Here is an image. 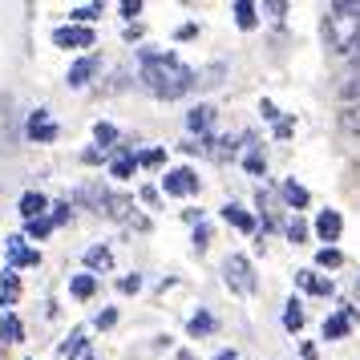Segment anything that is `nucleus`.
<instances>
[{
  "mask_svg": "<svg viewBox=\"0 0 360 360\" xmlns=\"http://www.w3.org/2000/svg\"><path fill=\"white\" fill-rule=\"evenodd\" d=\"M138 82L158 101H179L198 85V73L174 49H142L138 53Z\"/></svg>",
  "mask_w": 360,
  "mask_h": 360,
  "instance_id": "obj_1",
  "label": "nucleus"
},
{
  "mask_svg": "<svg viewBox=\"0 0 360 360\" xmlns=\"http://www.w3.org/2000/svg\"><path fill=\"white\" fill-rule=\"evenodd\" d=\"M320 33H324V45L336 57H352L360 49V4L356 0H336L324 8V20H320Z\"/></svg>",
  "mask_w": 360,
  "mask_h": 360,
  "instance_id": "obj_2",
  "label": "nucleus"
},
{
  "mask_svg": "<svg viewBox=\"0 0 360 360\" xmlns=\"http://www.w3.org/2000/svg\"><path fill=\"white\" fill-rule=\"evenodd\" d=\"M223 279H227V288L235 295H255L259 292V276H255L251 259L239 255V251H231L227 259H223Z\"/></svg>",
  "mask_w": 360,
  "mask_h": 360,
  "instance_id": "obj_3",
  "label": "nucleus"
},
{
  "mask_svg": "<svg viewBox=\"0 0 360 360\" xmlns=\"http://www.w3.org/2000/svg\"><path fill=\"white\" fill-rule=\"evenodd\" d=\"M25 138L37 142V146H49V142L61 138V126H57V117L49 110H33V114L25 117Z\"/></svg>",
  "mask_w": 360,
  "mask_h": 360,
  "instance_id": "obj_4",
  "label": "nucleus"
},
{
  "mask_svg": "<svg viewBox=\"0 0 360 360\" xmlns=\"http://www.w3.org/2000/svg\"><path fill=\"white\" fill-rule=\"evenodd\" d=\"M198 174L191 170V166H170L162 174V195H170V198H191V195H198Z\"/></svg>",
  "mask_w": 360,
  "mask_h": 360,
  "instance_id": "obj_5",
  "label": "nucleus"
},
{
  "mask_svg": "<svg viewBox=\"0 0 360 360\" xmlns=\"http://www.w3.org/2000/svg\"><path fill=\"white\" fill-rule=\"evenodd\" d=\"M53 45H57V49L85 53L89 45H98V33H94V29H85V25H57V29H53Z\"/></svg>",
  "mask_w": 360,
  "mask_h": 360,
  "instance_id": "obj_6",
  "label": "nucleus"
},
{
  "mask_svg": "<svg viewBox=\"0 0 360 360\" xmlns=\"http://www.w3.org/2000/svg\"><path fill=\"white\" fill-rule=\"evenodd\" d=\"M4 251H8V271H20V267H41V251L25 243V235H8L4 239Z\"/></svg>",
  "mask_w": 360,
  "mask_h": 360,
  "instance_id": "obj_7",
  "label": "nucleus"
},
{
  "mask_svg": "<svg viewBox=\"0 0 360 360\" xmlns=\"http://www.w3.org/2000/svg\"><path fill=\"white\" fill-rule=\"evenodd\" d=\"M98 73H101V57H98V53H85V57H77V61L69 65L65 85H69V89H85V85H94Z\"/></svg>",
  "mask_w": 360,
  "mask_h": 360,
  "instance_id": "obj_8",
  "label": "nucleus"
},
{
  "mask_svg": "<svg viewBox=\"0 0 360 360\" xmlns=\"http://www.w3.org/2000/svg\"><path fill=\"white\" fill-rule=\"evenodd\" d=\"M311 231H316V239H324V247H336V239L344 235V214L336 207H324V211L316 214Z\"/></svg>",
  "mask_w": 360,
  "mask_h": 360,
  "instance_id": "obj_9",
  "label": "nucleus"
},
{
  "mask_svg": "<svg viewBox=\"0 0 360 360\" xmlns=\"http://www.w3.org/2000/svg\"><path fill=\"white\" fill-rule=\"evenodd\" d=\"M134 174H138V150H134L130 142H122V146L110 154V179L126 182V179H134Z\"/></svg>",
  "mask_w": 360,
  "mask_h": 360,
  "instance_id": "obj_10",
  "label": "nucleus"
},
{
  "mask_svg": "<svg viewBox=\"0 0 360 360\" xmlns=\"http://www.w3.org/2000/svg\"><path fill=\"white\" fill-rule=\"evenodd\" d=\"M214 117H219V110H214L211 101H198L195 110H186V130L195 134V138H211Z\"/></svg>",
  "mask_w": 360,
  "mask_h": 360,
  "instance_id": "obj_11",
  "label": "nucleus"
},
{
  "mask_svg": "<svg viewBox=\"0 0 360 360\" xmlns=\"http://www.w3.org/2000/svg\"><path fill=\"white\" fill-rule=\"evenodd\" d=\"M82 263H85V271H89V276H105V271H114V267H117L114 251H110L105 243H94V247H85Z\"/></svg>",
  "mask_w": 360,
  "mask_h": 360,
  "instance_id": "obj_12",
  "label": "nucleus"
},
{
  "mask_svg": "<svg viewBox=\"0 0 360 360\" xmlns=\"http://www.w3.org/2000/svg\"><path fill=\"white\" fill-rule=\"evenodd\" d=\"M17 211H20V219H25V223L45 219V214H49V198L41 195V191H25V195H20V202H17Z\"/></svg>",
  "mask_w": 360,
  "mask_h": 360,
  "instance_id": "obj_13",
  "label": "nucleus"
},
{
  "mask_svg": "<svg viewBox=\"0 0 360 360\" xmlns=\"http://www.w3.org/2000/svg\"><path fill=\"white\" fill-rule=\"evenodd\" d=\"M20 304V276L17 271H0V311H13Z\"/></svg>",
  "mask_w": 360,
  "mask_h": 360,
  "instance_id": "obj_14",
  "label": "nucleus"
},
{
  "mask_svg": "<svg viewBox=\"0 0 360 360\" xmlns=\"http://www.w3.org/2000/svg\"><path fill=\"white\" fill-rule=\"evenodd\" d=\"M219 332V320H214V311H207V308H198L191 320H186V336L191 340H202V336H214Z\"/></svg>",
  "mask_w": 360,
  "mask_h": 360,
  "instance_id": "obj_15",
  "label": "nucleus"
},
{
  "mask_svg": "<svg viewBox=\"0 0 360 360\" xmlns=\"http://www.w3.org/2000/svg\"><path fill=\"white\" fill-rule=\"evenodd\" d=\"M243 142H247L243 170H247V174H255V179H263V174H267V154H263V146L251 138V134H243Z\"/></svg>",
  "mask_w": 360,
  "mask_h": 360,
  "instance_id": "obj_16",
  "label": "nucleus"
},
{
  "mask_svg": "<svg viewBox=\"0 0 360 360\" xmlns=\"http://www.w3.org/2000/svg\"><path fill=\"white\" fill-rule=\"evenodd\" d=\"M295 283H300V288H304V292H311V295H336V283H332V279H324V276H316V271H308V267H304V271H295Z\"/></svg>",
  "mask_w": 360,
  "mask_h": 360,
  "instance_id": "obj_17",
  "label": "nucleus"
},
{
  "mask_svg": "<svg viewBox=\"0 0 360 360\" xmlns=\"http://www.w3.org/2000/svg\"><path fill=\"white\" fill-rule=\"evenodd\" d=\"M94 146H98L101 154H114V150L122 146V134H117L114 122H94Z\"/></svg>",
  "mask_w": 360,
  "mask_h": 360,
  "instance_id": "obj_18",
  "label": "nucleus"
},
{
  "mask_svg": "<svg viewBox=\"0 0 360 360\" xmlns=\"http://www.w3.org/2000/svg\"><path fill=\"white\" fill-rule=\"evenodd\" d=\"M279 195H283V202H288V207H292L295 214L304 211V207H311V195H308V186H300L295 179L279 182Z\"/></svg>",
  "mask_w": 360,
  "mask_h": 360,
  "instance_id": "obj_19",
  "label": "nucleus"
},
{
  "mask_svg": "<svg viewBox=\"0 0 360 360\" xmlns=\"http://www.w3.org/2000/svg\"><path fill=\"white\" fill-rule=\"evenodd\" d=\"M25 340V320L17 311H0V344H20Z\"/></svg>",
  "mask_w": 360,
  "mask_h": 360,
  "instance_id": "obj_20",
  "label": "nucleus"
},
{
  "mask_svg": "<svg viewBox=\"0 0 360 360\" xmlns=\"http://www.w3.org/2000/svg\"><path fill=\"white\" fill-rule=\"evenodd\" d=\"M348 336H352V316H344V311L324 316V340H348Z\"/></svg>",
  "mask_w": 360,
  "mask_h": 360,
  "instance_id": "obj_21",
  "label": "nucleus"
},
{
  "mask_svg": "<svg viewBox=\"0 0 360 360\" xmlns=\"http://www.w3.org/2000/svg\"><path fill=\"white\" fill-rule=\"evenodd\" d=\"M223 223H231V227L235 231H243V235H251V231H259V223H255V219H251V214L243 211V207H235V202H227V207H223Z\"/></svg>",
  "mask_w": 360,
  "mask_h": 360,
  "instance_id": "obj_22",
  "label": "nucleus"
},
{
  "mask_svg": "<svg viewBox=\"0 0 360 360\" xmlns=\"http://www.w3.org/2000/svg\"><path fill=\"white\" fill-rule=\"evenodd\" d=\"M231 13H235V25H239L243 33H251V29L259 25V4H251V0H235Z\"/></svg>",
  "mask_w": 360,
  "mask_h": 360,
  "instance_id": "obj_23",
  "label": "nucleus"
},
{
  "mask_svg": "<svg viewBox=\"0 0 360 360\" xmlns=\"http://www.w3.org/2000/svg\"><path fill=\"white\" fill-rule=\"evenodd\" d=\"M69 295H73V300H94V295H98V276H89V271H77V276L69 279Z\"/></svg>",
  "mask_w": 360,
  "mask_h": 360,
  "instance_id": "obj_24",
  "label": "nucleus"
},
{
  "mask_svg": "<svg viewBox=\"0 0 360 360\" xmlns=\"http://www.w3.org/2000/svg\"><path fill=\"white\" fill-rule=\"evenodd\" d=\"M304 320H308V316H304V300L292 295V300H288V308H283V328H288L292 336H300V332H304Z\"/></svg>",
  "mask_w": 360,
  "mask_h": 360,
  "instance_id": "obj_25",
  "label": "nucleus"
},
{
  "mask_svg": "<svg viewBox=\"0 0 360 360\" xmlns=\"http://www.w3.org/2000/svg\"><path fill=\"white\" fill-rule=\"evenodd\" d=\"M101 4H77V8H69V25H85V29H94V20H101Z\"/></svg>",
  "mask_w": 360,
  "mask_h": 360,
  "instance_id": "obj_26",
  "label": "nucleus"
},
{
  "mask_svg": "<svg viewBox=\"0 0 360 360\" xmlns=\"http://www.w3.org/2000/svg\"><path fill=\"white\" fill-rule=\"evenodd\" d=\"M316 267H320V271H340L344 251L340 247H320V251H316Z\"/></svg>",
  "mask_w": 360,
  "mask_h": 360,
  "instance_id": "obj_27",
  "label": "nucleus"
},
{
  "mask_svg": "<svg viewBox=\"0 0 360 360\" xmlns=\"http://www.w3.org/2000/svg\"><path fill=\"white\" fill-rule=\"evenodd\" d=\"M308 235H311V227L300 214H292V219L283 223V239H288V243H308Z\"/></svg>",
  "mask_w": 360,
  "mask_h": 360,
  "instance_id": "obj_28",
  "label": "nucleus"
},
{
  "mask_svg": "<svg viewBox=\"0 0 360 360\" xmlns=\"http://www.w3.org/2000/svg\"><path fill=\"white\" fill-rule=\"evenodd\" d=\"M340 130L348 134V138H360V101H352V105L340 110Z\"/></svg>",
  "mask_w": 360,
  "mask_h": 360,
  "instance_id": "obj_29",
  "label": "nucleus"
},
{
  "mask_svg": "<svg viewBox=\"0 0 360 360\" xmlns=\"http://www.w3.org/2000/svg\"><path fill=\"white\" fill-rule=\"evenodd\" d=\"M158 166H166V150L162 146L138 150V170H158Z\"/></svg>",
  "mask_w": 360,
  "mask_h": 360,
  "instance_id": "obj_30",
  "label": "nucleus"
},
{
  "mask_svg": "<svg viewBox=\"0 0 360 360\" xmlns=\"http://www.w3.org/2000/svg\"><path fill=\"white\" fill-rule=\"evenodd\" d=\"M336 98L344 101V105H352V101H360V69L352 73V77H344L340 89H336Z\"/></svg>",
  "mask_w": 360,
  "mask_h": 360,
  "instance_id": "obj_31",
  "label": "nucleus"
},
{
  "mask_svg": "<svg viewBox=\"0 0 360 360\" xmlns=\"http://www.w3.org/2000/svg\"><path fill=\"white\" fill-rule=\"evenodd\" d=\"M53 231H57V227H53V219L45 214V219H33V223H25V239H37V243H41V239H49Z\"/></svg>",
  "mask_w": 360,
  "mask_h": 360,
  "instance_id": "obj_32",
  "label": "nucleus"
},
{
  "mask_svg": "<svg viewBox=\"0 0 360 360\" xmlns=\"http://www.w3.org/2000/svg\"><path fill=\"white\" fill-rule=\"evenodd\" d=\"M49 219H53V227H65L69 219H73V202H69V198H57V202H49Z\"/></svg>",
  "mask_w": 360,
  "mask_h": 360,
  "instance_id": "obj_33",
  "label": "nucleus"
},
{
  "mask_svg": "<svg viewBox=\"0 0 360 360\" xmlns=\"http://www.w3.org/2000/svg\"><path fill=\"white\" fill-rule=\"evenodd\" d=\"M89 344V336H85V328H73L69 332V340H61V356H73L77 348H85Z\"/></svg>",
  "mask_w": 360,
  "mask_h": 360,
  "instance_id": "obj_34",
  "label": "nucleus"
},
{
  "mask_svg": "<svg viewBox=\"0 0 360 360\" xmlns=\"http://www.w3.org/2000/svg\"><path fill=\"white\" fill-rule=\"evenodd\" d=\"M114 324H117V308H101L98 316H94V328H98V332H110Z\"/></svg>",
  "mask_w": 360,
  "mask_h": 360,
  "instance_id": "obj_35",
  "label": "nucleus"
},
{
  "mask_svg": "<svg viewBox=\"0 0 360 360\" xmlns=\"http://www.w3.org/2000/svg\"><path fill=\"white\" fill-rule=\"evenodd\" d=\"M117 292H122V295L142 292V276H138V271H134V276H122V279H117Z\"/></svg>",
  "mask_w": 360,
  "mask_h": 360,
  "instance_id": "obj_36",
  "label": "nucleus"
},
{
  "mask_svg": "<svg viewBox=\"0 0 360 360\" xmlns=\"http://www.w3.org/2000/svg\"><path fill=\"white\" fill-rule=\"evenodd\" d=\"M138 13H142V0H122L117 4V17L122 20H138Z\"/></svg>",
  "mask_w": 360,
  "mask_h": 360,
  "instance_id": "obj_37",
  "label": "nucleus"
},
{
  "mask_svg": "<svg viewBox=\"0 0 360 360\" xmlns=\"http://www.w3.org/2000/svg\"><path fill=\"white\" fill-rule=\"evenodd\" d=\"M259 114H263V122H271V126L283 117V114H279V105H276V101H267V98L259 101Z\"/></svg>",
  "mask_w": 360,
  "mask_h": 360,
  "instance_id": "obj_38",
  "label": "nucleus"
},
{
  "mask_svg": "<svg viewBox=\"0 0 360 360\" xmlns=\"http://www.w3.org/2000/svg\"><path fill=\"white\" fill-rule=\"evenodd\" d=\"M207 247H211V227H207V223H198V227H195V251H207Z\"/></svg>",
  "mask_w": 360,
  "mask_h": 360,
  "instance_id": "obj_39",
  "label": "nucleus"
},
{
  "mask_svg": "<svg viewBox=\"0 0 360 360\" xmlns=\"http://www.w3.org/2000/svg\"><path fill=\"white\" fill-rule=\"evenodd\" d=\"M292 130H295V117H279L276 122V138L283 142V138H292Z\"/></svg>",
  "mask_w": 360,
  "mask_h": 360,
  "instance_id": "obj_40",
  "label": "nucleus"
},
{
  "mask_svg": "<svg viewBox=\"0 0 360 360\" xmlns=\"http://www.w3.org/2000/svg\"><path fill=\"white\" fill-rule=\"evenodd\" d=\"M138 198H142L146 207H158V202H162V195H158V186H142V191H138Z\"/></svg>",
  "mask_w": 360,
  "mask_h": 360,
  "instance_id": "obj_41",
  "label": "nucleus"
},
{
  "mask_svg": "<svg viewBox=\"0 0 360 360\" xmlns=\"http://www.w3.org/2000/svg\"><path fill=\"white\" fill-rule=\"evenodd\" d=\"M101 158H105V154H101L98 146H85V150H82V162H85V166H98Z\"/></svg>",
  "mask_w": 360,
  "mask_h": 360,
  "instance_id": "obj_42",
  "label": "nucleus"
},
{
  "mask_svg": "<svg viewBox=\"0 0 360 360\" xmlns=\"http://www.w3.org/2000/svg\"><path fill=\"white\" fill-rule=\"evenodd\" d=\"M263 13H267L271 20H283V13H288V4H279V0H276V4H263Z\"/></svg>",
  "mask_w": 360,
  "mask_h": 360,
  "instance_id": "obj_43",
  "label": "nucleus"
},
{
  "mask_svg": "<svg viewBox=\"0 0 360 360\" xmlns=\"http://www.w3.org/2000/svg\"><path fill=\"white\" fill-rule=\"evenodd\" d=\"M191 37H198V25H182L179 33H174V41H191Z\"/></svg>",
  "mask_w": 360,
  "mask_h": 360,
  "instance_id": "obj_44",
  "label": "nucleus"
},
{
  "mask_svg": "<svg viewBox=\"0 0 360 360\" xmlns=\"http://www.w3.org/2000/svg\"><path fill=\"white\" fill-rule=\"evenodd\" d=\"M65 360H98V356H94V344H85V348H77V352L65 356Z\"/></svg>",
  "mask_w": 360,
  "mask_h": 360,
  "instance_id": "obj_45",
  "label": "nucleus"
},
{
  "mask_svg": "<svg viewBox=\"0 0 360 360\" xmlns=\"http://www.w3.org/2000/svg\"><path fill=\"white\" fill-rule=\"evenodd\" d=\"M211 360H239V352H235V348H223V352H214Z\"/></svg>",
  "mask_w": 360,
  "mask_h": 360,
  "instance_id": "obj_46",
  "label": "nucleus"
},
{
  "mask_svg": "<svg viewBox=\"0 0 360 360\" xmlns=\"http://www.w3.org/2000/svg\"><path fill=\"white\" fill-rule=\"evenodd\" d=\"M352 61H356V65H360V49H356V53H352Z\"/></svg>",
  "mask_w": 360,
  "mask_h": 360,
  "instance_id": "obj_47",
  "label": "nucleus"
}]
</instances>
